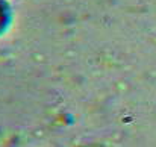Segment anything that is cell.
<instances>
[{
    "label": "cell",
    "mask_w": 156,
    "mask_h": 147,
    "mask_svg": "<svg viewBox=\"0 0 156 147\" xmlns=\"http://www.w3.org/2000/svg\"><path fill=\"white\" fill-rule=\"evenodd\" d=\"M8 21H9V8L3 0H0V32L6 27Z\"/></svg>",
    "instance_id": "1"
}]
</instances>
